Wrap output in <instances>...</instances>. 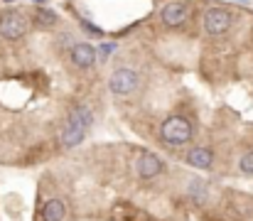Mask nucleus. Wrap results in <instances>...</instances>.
Returning a JSON list of instances; mask_svg holds the SVG:
<instances>
[{
	"label": "nucleus",
	"instance_id": "obj_1",
	"mask_svg": "<svg viewBox=\"0 0 253 221\" xmlns=\"http://www.w3.org/2000/svg\"><path fill=\"white\" fill-rule=\"evenodd\" d=\"M91 123V111L86 106H74L69 111L67 126L62 131V145L64 147H77L86 135V128Z\"/></svg>",
	"mask_w": 253,
	"mask_h": 221
},
{
	"label": "nucleus",
	"instance_id": "obj_2",
	"mask_svg": "<svg viewBox=\"0 0 253 221\" xmlns=\"http://www.w3.org/2000/svg\"><path fill=\"white\" fill-rule=\"evenodd\" d=\"M160 138H163V143H168L172 147L184 145L192 140V123L184 116H169L160 126Z\"/></svg>",
	"mask_w": 253,
	"mask_h": 221
},
{
	"label": "nucleus",
	"instance_id": "obj_3",
	"mask_svg": "<svg viewBox=\"0 0 253 221\" xmlns=\"http://www.w3.org/2000/svg\"><path fill=\"white\" fill-rule=\"evenodd\" d=\"M231 12L226 7H209L204 12V32L209 37H221L231 30Z\"/></svg>",
	"mask_w": 253,
	"mask_h": 221
},
{
	"label": "nucleus",
	"instance_id": "obj_4",
	"mask_svg": "<svg viewBox=\"0 0 253 221\" xmlns=\"http://www.w3.org/2000/svg\"><path fill=\"white\" fill-rule=\"evenodd\" d=\"M25 32H27V17H25V15H20V12H15V10H5V12L0 15V35H2V40L15 42V40H20Z\"/></svg>",
	"mask_w": 253,
	"mask_h": 221
},
{
	"label": "nucleus",
	"instance_id": "obj_5",
	"mask_svg": "<svg viewBox=\"0 0 253 221\" xmlns=\"http://www.w3.org/2000/svg\"><path fill=\"white\" fill-rule=\"evenodd\" d=\"M138 74L133 72V69H128V67H121V69H116V72L111 74V79H108V91L111 93H116V96H128V93H133L135 88H138Z\"/></svg>",
	"mask_w": 253,
	"mask_h": 221
},
{
	"label": "nucleus",
	"instance_id": "obj_6",
	"mask_svg": "<svg viewBox=\"0 0 253 221\" xmlns=\"http://www.w3.org/2000/svg\"><path fill=\"white\" fill-rule=\"evenodd\" d=\"M135 172L140 179H155L165 172V162L155 155V152H143L135 160Z\"/></svg>",
	"mask_w": 253,
	"mask_h": 221
},
{
	"label": "nucleus",
	"instance_id": "obj_7",
	"mask_svg": "<svg viewBox=\"0 0 253 221\" xmlns=\"http://www.w3.org/2000/svg\"><path fill=\"white\" fill-rule=\"evenodd\" d=\"M187 17H189L187 2H168V5L160 10V20H163V25H168V27H182V25L187 22Z\"/></svg>",
	"mask_w": 253,
	"mask_h": 221
},
{
	"label": "nucleus",
	"instance_id": "obj_8",
	"mask_svg": "<svg viewBox=\"0 0 253 221\" xmlns=\"http://www.w3.org/2000/svg\"><path fill=\"white\" fill-rule=\"evenodd\" d=\"M187 165L194 167V170H211L214 167V152L207 145H194L187 152Z\"/></svg>",
	"mask_w": 253,
	"mask_h": 221
},
{
	"label": "nucleus",
	"instance_id": "obj_9",
	"mask_svg": "<svg viewBox=\"0 0 253 221\" xmlns=\"http://www.w3.org/2000/svg\"><path fill=\"white\" fill-rule=\"evenodd\" d=\"M72 62H74V67H79V69H91V67L96 64V49H93V44L77 42V44L72 47Z\"/></svg>",
	"mask_w": 253,
	"mask_h": 221
},
{
	"label": "nucleus",
	"instance_id": "obj_10",
	"mask_svg": "<svg viewBox=\"0 0 253 221\" xmlns=\"http://www.w3.org/2000/svg\"><path fill=\"white\" fill-rule=\"evenodd\" d=\"M67 217V204L62 199H49L42 207V221H64Z\"/></svg>",
	"mask_w": 253,
	"mask_h": 221
},
{
	"label": "nucleus",
	"instance_id": "obj_11",
	"mask_svg": "<svg viewBox=\"0 0 253 221\" xmlns=\"http://www.w3.org/2000/svg\"><path fill=\"white\" fill-rule=\"evenodd\" d=\"M35 22H37V27H52V25H57V15L49 7H40L35 15Z\"/></svg>",
	"mask_w": 253,
	"mask_h": 221
},
{
	"label": "nucleus",
	"instance_id": "obj_12",
	"mask_svg": "<svg viewBox=\"0 0 253 221\" xmlns=\"http://www.w3.org/2000/svg\"><path fill=\"white\" fill-rule=\"evenodd\" d=\"M239 170H241L244 175H253V150L241 155V160H239Z\"/></svg>",
	"mask_w": 253,
	"mask_h": 221
},
{
	"label": "nucleus",
	"instance_id": "obj_13",
	"mask_svg": "<svg viewBox=\"0 0 253 221\" xmlns=\"http://www.w3.org/2000/svg\"><path fill=\"white\" fill-rule=\"evenodd\" d=\"M192 194H197V202L202 204L204 202V197H207V187H204V182H192V189H189Z\"/></svg>",
	"mask_w": 253,
	"mask_h": 221
}]
</instances>
